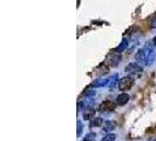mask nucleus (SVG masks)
<instances>
[{
  "mask_svg": "<svg viewBox=\"0 0 156 141\" xmlns=\"http://www.w3.org/2000/svg\"><path fill=\"white\" fill-rule=\"evenodd\" d=\"M117 86H119V89L121 92L128 91V89H130L134 86V79L130 78V77H125V78L120 79Z\"/></svg>",
  "mask_w": 156,
  "mask_h": 141,
  "instance_id": "nucleus-1",
  "label": "nucleus"
},
{
  "mask_svg": "<svg viewBox=\"0 0 156 141\" xmlns=\"http://www.w3.org/2000/svg\"><path fill=\"white\" fill-rule=\"evenodd\" d=\"M115 107H116V105L113 101L106 100V101H103L100 105V110L101 112H113V110H115Z\"/></svg>",
  "mask_w": 156,
  "mask_h": 141,
  "instance_id": "nucleus-2",
  "label": "nucleus"
},
{
  "mask_svg": "<svg viewBox=\"0 0 156 141\" xmlns=\"http://www.w3.org/2000/svg\"><path fill=\"white\" fill-rule=\"evenodd\" d=\"M156 53L153 48H148L147 49V58H146V65L147 66H151L154 61H155Z\"/></svg>",
  "mask_w": 156,
  "mask_h": 141,
  "instance_id": "nucleus-3",
  "label": "nucleus"
},
{
  "mask_svg": "<svg viewBox=\"0 0 156 141\" xmlns=\"http://www.w3.org/2000/svg\"><path fill=\"white\" fill-rule=\"evenodd\" d=\"M109 81H110L109 78H99V79H96V80H94L93 84H92V86H93L94 88L107 86V85L109 84Z\"/></svg>",
  "mask_w": 156,
  "mask_h": 141,
  "instance_id": "nucleus-4",
  "label": "nucleus"
},
{
  "mask_svg": "<svg viewBox=\"0 0 156 141\" xmlns=\"http://www.w3.org/2000/svg\"><path fill=\"white\" fill-rule=\"evenodd\" d=\"M125 70L126 72H142L143 68H142V66L139 65V63H128L127 66L125 67Z\"/></svg>",
  "mask_w": 156,
  "mask_h": 141,
  "instance_id": "nucleus-5",
  "label": "nucleus"
},
{
  "mask_svg": "<svg viewBox=\"0 0 156 141\" xmlns=\"http://www.w3.org/2000/svg\"><path fill=\"white\" fill-rule=\"evenodd\" d=\"M120 60H121V55L120 53H113L112 55H109V58H108V61H109L110 66H113V67H116L119 63H120Z\"/></svg>",
  "mask_w": 156,
  "mask_h": 141,
  "instance_id": "nucleus-6",
  "label": "nucleus"
},
{
  "mask_svg": "<svg viewBox=\"0 0 156 141\" xmlns=\"http://www.w3.org/2000/svg\"><path fill=\"white\" fill-rule=\"evenodd\" d=\"M128 101H129V95L127 93H121L117 95L116 103L119 106H123V105H126Z\"/></svg>",
  "mask_w": 156,
  "mask_h": 141,
  "instance_id": "nucleus-7",
  "label": "nucleus"
},
{
  "mask_svg": "<svg viewBox=\"0 0 156 141\" xmlns=\"http://www.w3.org/2000/svg\"><path fill=\"white\" fill-rule=\"evenodd\" d=\"M146 58H147V51L146 49H139L137 53L135 54V60L137 63L140 61H146Z\"/></svg>",
  "mask_w": 156,
  "mask_h": 141,
  "instance_id": "nucleus-8",
  "label": "nucleus"
},
{
  "mask_svg": "<svg viewBox=\"0 0 156 141\" xmlns=\"http://www.w3.org/2000/svg\"><path fill=\"white\" fill-rule=\"evenodd\" d=\"M115 128H116V122H114V121H106L103 124V131L107 132V133L114 131Z\"/></svg>",
  "mask_w": 156,
  "mask_h": 141,
  "instance_id": "nucleus-9",
  "label": "nucleus"
},
{
  "mask_svg": "<svg viewBox=\"0 0 156 141\" xmlns=\"http://www.w3.org/2000/svg\"><path fill=\"white\" fill-rule=\"evenodd\" d=\"M95 112H96V110H94L93 107L85 110V112H83V119H85V120H92V119H94Z\"/></svg>",
  "mask_w": 156,
  "mask_h": 141,
  "instance_id": "nucleus-10",
  "label": "nucleus"
},
{
  "mask_svg": "<svg viewBox=\"0 0 156 141\" xmlns=\"http://www.w3.org/2000/svg\"><path fill=\"white\" fill-rule=\"evenodd\" d=\"M128 44H129L128 40L123 39L121 41V44L115 48V52H116V53H122V52H125L126 49H127V47H128Z\"/></svg>",
  "mask_w": 156,
  "mask_h": 141,
  "instance_id": "nucleus-11",
  "label": "nucleus"
},
{
  "mask_svg": "<svg viewBox=\"0 0 156 141\" xmlns=\"http://www.w3.org/2000/svg\"><path fill=\"white\" fill-rule=\"evenodd\" d=\"M102 119L101 118H94V119H92L90 121H89V127L90 128H93V127H100V126L102 125Z\"/></svg>",
  "mask_w": 156,
  "mask_h": 141,
  "instance_id": "nucleus-12",
  "label": "nucleus"
},
{
  "mask_svg": "<svg viewBox=\"0 0 156 141\" xmlns=\"http://www.w3.org/2000/svg\"><path fill=\"white\" fill-rule=\"evenodd\" d=\"M116 81H119V74H114V77L110 79L109 81V88H114L115 87V85H116Z\"/></svg>",
  "mask_w": 156,
  "mask_h": 141,
  "instance_id": "nucleus-13",
  "label": "nucleus"
},
{
  "mask_svg": "<svg viewBox=\"0 0 156 141\" xmlns=\"http://www.w3.org/2000/svg\"><path fill=\"white\" fill-rule=\"evenodd\" d=\"M115 139H116V135L109 133V134H107L106 136H103L101 141H115Z\"/></svg>",
  "mask_w": 156,
  "mask_h": 141,
  "instance_id": "nucleus-14",
  "label": "nucleus"
},
{
  "mask_svg": "<svg viewBox=\"0 0 156 141\" xmlns=\"http://www.w3.org/2000/svg\"><path fill=\"white\" fill-rule=\"evenodd\" d=\"M76 127H78V131H76V135L79 136H81V134H82V128H83V126H82V122L78 120V122H76Z\"/></svg>",
  "mask_w": 156,
  "mask_h": 141,
  "instance_id": "nucleus-15",
  "label": "nucleus"
},
{
  "mask_svg": "<svg viewBox=\"0 0 156 141\" xmlns=\"http://www.w3.org/2000/svg\"><path fill=\"white\" fill-rule=\"evenodd\" d=\"M95 136H96V134L95 133H88L86 136L83 138V140L82 141H94L95 140Z\"/></svg>",
  "mask_w": 156,
  "mask_h": 141,
  "instance_id": "nucleus-16",
  "label": "nucleus"
},
{
  "mask_svg": "<svg viewBox=\"0 0 156 141\" xmlns=\"http://www.w3.org/2000/svg\"><path fill=\"white\" fill-rule=\"evenodd\" d=\"M95 94H96L95 89H90V91H87L86 93H85V95H86L87 98H94Z\"/></svg>",
  "mask_w": 156,
  "mask_h": 141,
  "instance_id": "nucleus-17",
  "label": "nucleus"
},
{
  "mask_svg": "<svg viewBox=\"0 0 156 141\" xmlns=\"http://www.w3.org/2000/svg\"><path fill=\"white\" fill-rule=\"evenodd\" d=\"M85 106H86L85 101H79L78 102V112H81V110L85 108Z\"/></svg>",
  "mask_w": 156,
  "mask_h": 141,
  "instance_id": "nucleus-18",
  "label": "nucleus"
},
{
  "mask_svg": "<svg viewBox=\"0 0 156 141\" xmlns=\"http://www.w3.org/2000/svg\"><path fill=\"white\" fill-rule=\"evenodd\" d=\"M151 27H153V28H156V18L154 19V21H153V24H151Z\"/></svg>",
  "mask_w": 156,
  "mask_h": 141,
  "instance_id": "nucleus-19",
  "label": "nucleus"
},
{
  "mask_svg": "<svg viewBox=\"0 0 156 141\" xmlns=\"http://www.w3.org/2000/svg\"><path fill=\"white\" fill-rule=\"evenodd\" d=\"M151 42H153V45H154V46H156V35L154 37V39H153V41H151Z\"/></svg>",
  "mask_w": 156,
  "mask_h": 141,
  "instance_id": "nucleus-20",
  "label": "nucleus"
},
{
  "mask_svg": "<svg viewBox=\"0 0 156 141\" xmlns=\"http://www.w3.org/2000/svg\"><path fill=\"white\" fill-rule=\"evenodd\" d=\"M149 141H156V138H153V139H150Z\"/></svg>",
  "mask_w": 156,
  "mask_h": 141,
  "instance_id": "nucleus-21",
  "label": "nucleus"
}]
</instances>
